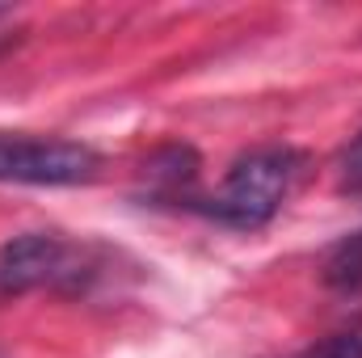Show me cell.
Instances as JSON below:
<instances>
[{"instance_id":"8992f818","label":"cell","mask_w":362,"mask_h":358,"mask_svg":"<svg viewBox=\"0 0 362 358\" xmlns=\"http://www.w3.org/2000/svg\"><path fill=\"white\" fill-rule=\"evenodd\" d=\"M337 185L346 194H362V131L350 139V148L341 152V165H337Z\"/></svg>"},{"instance_id":"3957f363","label":"cell","mask_w":362,"mask_h":358,"mask_svg":"<svg viewBox=\"0 0 362 358\" xmlns=\"http://www.w3.org/2000/svg\"><path fill=\"white\" fill-rule=\"evenodd\" d=\"M101 173V156L89 144L55 135L0 131V181L17 185H81Z\"/></svg>"},{"instance_id":"5b68a950","label":"cell","mask_w":362,"mask_h":358,"mask_svg":"<svg viewBox=\"0 0 362 358\" xmlns=\"http://www.w3.org/2000/svg\"><path fill=\"white\" fill-rule=\"evenodd\" d=\"M299 358H362V325L350 329V333H333L329 342H320L316 350H308Z\"/></svg>"},{"instance_id":"277c9868","label":"cell","mask_w":362,"mask_h":358,"mask_svg":"<svg viewBox=\"0 0 362 358\" xmlns=\"http://www.w3.org/2000/svg\"><path fill=\"white\" fill-rule=\"evenodd\" d=\"M325 282L333 291H346V295H358L362 291V232L337 241L325 258Z\"/></svg>"},{"instance_id":"6da1fadb","label":"cell","mask_w":362,"mask_h":358,"mask_svg":"<svg viewBox=\"0 0 362 358\" xmlns=\"http://www.w3.org/2000/svg\"><path fill=\"white\" fill-rule=\"evenodd\" d=\"M303 165H308V156L295 148H282V144L253 148L232 161V169L223 173L215 194L194 198V211H202L206 219H215L223 228H240V232L266 228L282 211L295 181L303 178Z\"/></svg>"},{"instance_id":"7a4b0ae2","label":"cell","mask_w":362,"mask_h":358,"mask_svg":"<svg viewBox=\"0 0 362 358\" xmlns=\"http://www.w3.org/2000/svg\"><path fill=\"white\" fill-rule=\"evenodd\" d=\"M101 274L97 249L59 232H25L0 249V295L25 291H85Z\"/></svg>"},{"instance_id":"52a82bcc","label":"cell","mask_w":362,"mask_h":358,"mask_svg":"<svg viewBox=\"0 0 362 358\" xmlns=\"http://www.w3.org/2000/svg\"><path fill=\"white\" fill-rule=\"evenodd\" d=\"M17 38H21V13L8 8V4H0V51H8Z\"/></svg>"}]
</instances>
